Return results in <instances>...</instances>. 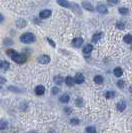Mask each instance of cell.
Returning a JSON list of instances; mask_svg holds the SVG:
<instances>
[{
  "instance_id": "6da1fadb",
  "label": "cell",
  "mask_w": 132,
  "mask_h": 133,
  "mask_svg": "<svg viewBox=\"0 0 132 133\" xmlns=\"http://www.w3.org/2000/svg\"><path fill=\"white\" fill-rule=\"evenodd\" d=\"M35 36H34V34H32V33H29V32H27V33H24V34H22L21 36H20V41L21 42H23V43H25V44H30V43H33L34 41H35Z\"/></svg>"
},
{
  "instance_id": "7a4b0ae2",
  "label": "cell",
  "mask_w": 132,
  "mask_h": 133,
  "mask_svg": "<svg viewBox=\"0 0 132 133\" xmlns=\"http://www.w3.org/2000/svg\"><path fill=\"white\" fill-rule=\"evenodd\" d=\"M11 59L18 64H22L26 61V56L22 55V54H19V53H16V54H14L13 56H11Z\"/></svg>"
},
{
  "instance_id": "3957f363",
  "label": "cell",
  "mask_w": 132,
  "mask_h": 133,
  "mask_svg": "<svg viewBox=\"0 0 132 133\" xmlns=\"http://www.w3.org/2000/svg\"><path fill=\"white\" fill-rule=\"evenodd\" d=\"M84 76H83V74H81V73H77L76 75H75V77H74V82H75V84H81V83H83L84 82Z\"/></svg>"
},
{
  "instance_id": "277c9868",
  "label": "cell",
  "mask_w": 132,
  "mask_h": 133,
  "mask_svg": "<svg viewBox=\"0 0 132 133\" xmlns=\"http://www.w3.org/2000/svg\"><path fill=\"white\" fill-rule=\"evenodd\" d=\"M38 62L39 63H41V64H48L49 62H50V57L48 56V55H46V54H43V55H41L40 57H38Z\"/></svg>"
},
{
  "instance_id": "5b68a950",
  "label": "cell",
  "mask_w": 132,
  "mask_h": 133,
  "mask_svg": "<svg viewBox=\"0 0 132 133\" xmlns=\"http://www.w3.org/2000/svg\"><path fill=\"white\" fill-rule=\"evenodd\" d=\"M72 46L75 47V48H78V47H80L82 44H83V39L81 37H79V38H74L71 42Z\"/></svg>"
},
{
  "instance_id": "8992f818",
  "label": "cell",
  "mask_w": 132,
  "mask_h": 133,
  "mask_svg": "<svg viewBox=\"0 0 132 133\" xmlns=\"http://www.w3.org/2000/svg\"><path fill=\"white\" fill-rule=\"evenodd\" d=\"M51 14H52L51 10H49V9H45V10H42V11L39 13V17L42 18V19H45V18L50 17Z\"/></svg>"
},
{
  "instance_id": "52a82bcc",
  "label": "cell",
  "mask_w": 132,
  "mask_h": 133,
  "mask_svg": "<svg viewBox=\"0 0 132 133\" xmlns=\"http://www.w3.org/2000/svg\"><path fill=\"white\" fill-rule=\"evenodd\" d=\"M92 50H93L92 44H87V45H85L84 48H83V54H84L85 56H88L90 53L92 52Z\"/></svg>"
},
{
  "instance_id": "ba28073f",
  "label": "cell",
  "mask_w": 132,
  "mask_h": 133,
  "mask_svg": "<svg viewBox=\"0 0 132 133\" xmlns=\"http://www.w3.org/2000/svg\"><path fill=\"white\" fill-rule=\"evenodd\" d=\"M97 11L100 14H106V13H108L107 7L105 6V5H103V4H98L97 5Z\"/></svg>"
},
{
  "instance_id": "9c48e42d",
  "label": "cell",
  "mask_w": 132,
  "mask_h": 133,
  "mask_svg": "<svg viewBox=\"0 0 132 133\" xmlns=\"http://www.w3.org/2000/svg\"><path fill=\"white\" fill-rule=\"evenodd\" d=\"M82 7L85 8L86 10H88V11H93V10H94L93 5H92L90 2H88V1H83V2H82Z\"/></svg>"
},
{
  "instance_id": "30bf717a",
  "label": "cell",
  "mask_w": 132,
  "mask_h": 133,
  "mask_svg": "<svg viewBox=\"0 0 132 133\" xmlns=\"http://www.w3.org/2000/svg\"><path fill=\"white\" fill-rule=\"evenodd\" d=\"M26 25H27V22H26V20H24V19H22V18L18 19L17 22H16V26H17L18 28H20V29H22L23 27H25Z\"/></svg>"
},
{
  "instance_id": "8fae6325",
  "label": "cell",
  "mask_w": 132,
  "mask_h": 133,
  "mask_svg": "<svg viewBox=\"0 0 132 133\" xmlns=\"http://www.w3.org/2000/svg\"><path fill=\"white\" fill-rule=\"evenodd\" d=\"M45 92V87L42 86V85H38L36 88H35V94L36 95H43Z\"/></svg>"
},
{
  "instance_id": "7c38bea8",
  "label": "cell",
  "mask_w": 132,
  "mask_h": 133,
  "mask_svg": "<svg viewBox=\"0 0 132 133\" xmlns=\"http://www.w3.org/2000/svg\"><path fill=\"white\" fill-rule=\"evenodd\" d=\"M70 8L75 12V13H77V14H82V12H81V10H80V8H79V6L77 5V4H75V3H70Z\"/></svg>"
},
{
  "instance_id": "4fadbf2b",
  "label": "cell",
  "mask_w": 132,
  "mask_h": 133,
  "mask_svg": "<svg viewBox=\"0 0 132 133\" xmlns=\"http://www.w3.org/2000/svg\"><path fill=\"white\" fill-rule=\"evenodd\" d=\"M65 83H66V85L67 86H69V87H72L73 85H74V78L73 77H71V76H67L66 78H65Z\"/></svg>"
},
{
  "instance_id": "5bb4252c",
  "label": "cell",
  "mask_w": 132,
  "mask_h": 133,
  "mask_svg": "<svg viewBox=\"0 0 132 133\" xmlns=\"http://www.w3.org/2000/svg\"><path fill=\"white\" fill-rule=\"evenodd\" d=\"M116 108H117V110H118V111H120V112L124 111V110H125V108H126V104H125V102H124V101L118 102V103H117V105H116Z\"/></svg>"
},
{
  "instance_id": "9a60e30c",
  "label": "cell",
  "mask_w": 132,
  "mask_h": 133,
  "mask_svg": "<svg viewBox=\"0 0 132 133\" xmlns=\"http://www.w3.org/2000/svg\"><path fill=\"white\" fill-rule=\"evenodd\" d=\"M56 1L60 6L65 7V8H70V3L67 1V0H56Z\"/></svg>"
},
{
  "instance_id": "2e32d148",
  "label": "cell",
  "mask_w": 132,
  "mask_h": 133,
  "mask_svg": "<svg viewBox=\"0 0 132 133\" xmlns=\"http://www.w3.org/2000/svg\"><path fill=\"white\" fill-rule=\"evenodd\" d=\"M9 68V63L7 61H4V60H1L0 61V69L2 70H7Z\"/></svg>"
},
{
  "instance_id": "e0dca14e",
  "label": "cell",
  "mask_w": 132,
  "mask_h": 133,
  "mask_svg": "<svg viewBox=\"0 0 132 133\" xmlns=\"http://www.w3.org/2000/svg\"><path fill=\"white\" fill-rule=\"evenodd\" d=\"M54 82H55V84H57V85H61L62 83H63V78L60 76V75H56V76H54Z\"/></svg>"
},
{
  "instance_id": "ac0fdd59",
  "label": "cell",
  "mask_w": 132,
  "mask_h": 133,
  "mask_svg": "<svg viewBox=\"0 0 132 133\" xmlns=\"http://www.w3.org/2000/svg\"><path fill=\"white\" fill-rule=\"evenodd\" d=\"M113 72H114V75H115L116 77H120V76H122V74H123V70H122V68H120V67L114 68Z\"/></svg>"
},
{
  "instance_id": "d6986e66",
  "label": "cell",
  "mask_w": 132,
  "mask_h": 133,
  "mask_svg": "<svg viewBox=\"0 0 132 133\" xmlns=\"http://www.w3.org/2000/svg\"><path fill=\"white\" fill-rule=\"evenodd\" d=\"M69 99H70V98H69V95L65 93V94H63V95H61V96H60L59 101H60V102H62V103H67V102L69 101Z\"/></svg>"
},
{
  "instance_id": "ffe728a7",
  "label": "cell",
  "mask_w": 132,
  "mask_h": 133,
  "mask_svg": "<svg viewBox=\"0 0 132 133\" xmlns=\"http://www.w3.org/2000/svg\"><path fill=\"white\" fill-rule=\"evenodd\" d=\"M93 80L96 84H101V83H103V77L101 75H96V76H94Z\"/></svg>"
},
{
  "instance_id": "44dd1931",
  "label": "cell",
  "mask_w": 132,
  "mask_h": 133,
  "mask_svg": "<svg viewBox=\"0 0 132 133\" xmlns=\"http://www.w3.org/2000/svg\"><path fill=\"white\" fill-rule=\"evenodd\" d=\"M102 36H103L102 33H96V34H94V35L92 36V41H93V42H98V41L102 38Z\"/></svg>"
},
{
  "instance_id": "7402d4cb",
  "label": "cell",
  "mask_w": 132,
  "mask_h": 133,
  "mask_svg": "<svg viewBox=\"0 0 132 133\" xmlns=\"http://www.w3.org/2000/svg\"><path fill=\"white\" fill-rule=\"evenodd\" d=\"M7 126H8V122L5 119H1V120H0V129H1V130L6 129Z\"/></svg>"
},
{
  "instance_id": "603a6c76",
  "label": "cell",
  "mask_w": 132,
  "mask_h": 133,
  "mask_svg": "<svg viewBox=\"0 0 132 133\" xmlns=\"http://www.w3.org/2000/svg\"><path fill=\"white\" fill-rule=\"evenodd\" d=\"M105 97L107 99H111V98H114L115 97V92L114 91H107L105 93Z\"/></svg>"
},
{
  "instance_id": "cb8c5ba5",
  "label": "cell",
  "mask_w": 132,
  "mask_h": 133,
  "mask_svg": "<svg viewBox=\"0 0 132 133\" xmlns=\"http://www.w3.org/2000/svg\"><path fill=\"white\" fill-rule=\"evenodd\" d=\"M83 103H84V101H83V99H81V98H77V99L75 100V105L77 106V107H82Z\"/></svg>"
},
{
  "instance_id": "d4e9b609",
  "label": "cell",
  "mask_w": 132,
  "mask_h": 133,
  "mask_svg": "<svg viewBox=\"0 0 132 133\" xmlns=\"http://www.w3.org/2000/svg\"><path fill=\"white\" fill-rule=\"evenodd\" d=\"M124 42L125 43H132V35H130V34H127V35H125L124 36Z\"/></svg>"
},
{
  "instance_id": "484cf974",
  "label": "cell",
  "mask_w": 132,
  "mask_h": 133,
  "mask_svg": "<svg viewBox=\"0 0 132 133\" xmlns=\"http://www.w3.org/2000/svg\"><path fill=\"white\" fill-rule=\"evenodd\" d=\"M16 53H17V52H16L14 49H7V50H6V54H7L8 56H10V57L13 56L14 54H16Z\"/></svg>"
},
{
  "instance_id": "4316f807",
  "label": "cell",
  "mask_w": 132,
  "mask_h": 133,
  "mask_svg": "<svg viewBox=\"0 0 132 133\" xmlns=\"http://www.w3.org/2000/svg\"><path fill=\"white\" fill-rule=\"evenodd\" d=\"M118 11H119V13L122 14V15H126V14L128 13V9L125 8V7H121V8H119Z\"/></svg>"
},
{
  "instance_id": "83f0119b",
  "label": "cell",
  "mask_w": 132,
  "mask_h": 133,
  "mask_svg": "<svg viewBox=\"0 0 132 133\" xmlns=\"http://www.w3.org/2000/svg\"><path fill=\"white\" fill-rule=\"evenodd\" d=\"M85 131L88 132V133H95V132H96V128L93 127V126H89V127H87V128L85 129Z\"/></svg>"
},
{
  "instance_id": "f1b7e54d",
  "label": "cell",
  "mask_w": 132,
  "mask_h": 133,
  "mask_svg": "<svg viewBox=\"0 0 132 133\" xmlns=\"http://www.w3.org/2000/svg\"><path fill=\"white\" fill-rule=\"evenodd\" d=\"M116 27H117L118 29H121V30H122V29H124L125 26H124V23H123V22H119V21H118V22L116 23Z\"/></svg>"
},
{
  "instance_id": "f546056e",
  "label": "cell",
  "mask_w": 132,
  "mask_h": 133,
  "mask_svg": "<svg viewBox=\"0 0 132 133\" xmlns=\"http://www.w3.org/2000/svg\"><path fill=\"white\" fill-rule=\"evenodd\" d=\"M46 40H47V42L52 46V47H56V43L52 40V39H50V38H46Z\"/></svg>"
},
{
  "instance_id": "4dcf8cb0",
  "label": "cell",
  "mask_w": 132,
  "mask_h": 133,
  "mask_svg": "<svg viewBox=\"0 0 132 133\" xmlns=\"http://www.w3.org/2000/svg\"><path fill=\"white\" fill-rule=\"evenodd\" d=\"M58 92H59V88L58 87H53V88H52V90H51V94L52 95H56Z\"/></svg>"
},
{
  "instance_id": "1f68e13d",
  "label": "cell",
  "mask_w": 132,
  "mask_h": 133,
  "mask_svg": "<svg viewBox=\"0 0 132 133\" xmlns=\"http://www.w3.org/2000/svg\"><path fill=\"white\" fill-rule=\"evenodd\" d=\"M3 44L8 46V45H12V44H13V42H12L11 40H9V39H7V38H6V39H4V41H3Z\"/></svg>"
},
{
  "instance_id": "d6a6232c",
  "label": "cell",
  "mask_w": 132,
  "mask_h": 133,
  "mask_svg": "<svg viewBox=\"0 0 132 133\" xmlns=\"http://www.w3.org/2000/svg\"><path fill=\"white\" fill-rule=\"evenodd\" d=\"M71 124L72 125H78L79 124V119H77V118H73V119H71Z\"/></svg>"
},
{
  "instance_id": "836d02e7",
  "label": "cell",
  "mask_w": 132,
  "mask_h": 133,
  "mask_svg": "<svg viewBox=\"0 0 132 133\" xmlns=\"http://www.w3.org/2000/svg\"><path fill=\"white\" fill-rule=\"evenodd\" d=\"M117 86H118L119 88H124V82H123L122 80H119V81L117 82Z\"/></svg>"
},
{
  "instance_id": "e575fe53",
  "label": "cell",
  "mask_w": 132,
  "mask_h": 133,
  "mask_svg": "<svg viewBox=\"0 0 132 133\" xmlns=\"http://www.w3.org/2000/svg\"><path fill=\"white\" fill-rule=\"evenodd\" d=\"M6 83V79L3 76H0V84H5Z\"/></svg>"
},
{
  "instance_id": "d590c367",
  "label": "cell",
  "mask_w": 132,
  "mask_h": 133,
  "mask_svg": "<svg viewBox=\"0 0 132 133\" xmlns=\"http://www.w3.org/2000/svg\"><path fill=\"white\" fill-rule=\"evenodd\" d=\"M108 1H109L110 3H113V4H116V3L118 2V0H108Z\"/></svg>"
},
{
  "instance_id": "8d00e7d4",
  "label": "cell",
  "mask_w": 132,
  "mask_h": 133,
  "mask_svg": "<svg viewBox=\"0 0 132 133\" xmlns=\"http://www.w3.org/2000/svg\"><path fill=\"white\" fill-rule=\"evenodd\" d=\"M4 20V16L1 14V13H0V22H2Z\"/></svg>"
},
{
  "instance_id": "74e56055",
  "label": "cell",
  "mask_w": 132,
  "mask_h": 133,
  "mask_svg": "<svg viewBox=\"0 0 132 133\" xmlns=\"http://www.w3.org/2000/svg\"><path fill=\"white\" fill-rule=\"evenodd\" d=\"M129 91L132 93V86H130V87H129Z\"/></svg>"
},
{
  "instance_id": "f35d334b",
  "label": "cell",
  "mask_w": 132,
  "mask_h": 133,
  "mask_svg": "<svg viewBox=\"0 0 132 133\" xmlns=\"http://www.w3.org/2000/svg\"><path fill=\"white\" fill-rule=\"evenodd\" d=\"M131 49H132V46H131Z\"/></svg>"
}]
</instances>
